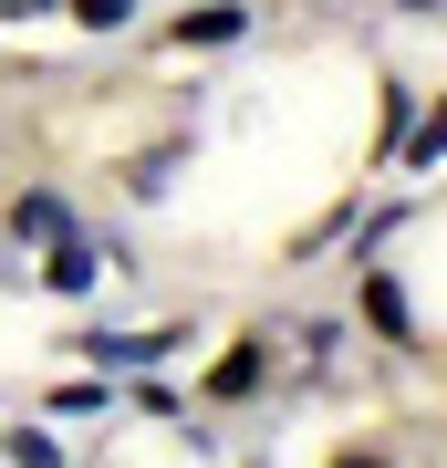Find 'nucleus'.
I'll return each instance as SVG.
<instances>
[{"label": "nucleus", "instance_id": "obj_1", "mask_svg": "<svg viewBox=\"0 0 447 468\" xmlns=\"http://www.w3.org/2000/svg\"><path fill=\"white\" fill-rule=\"evenodd\" d=\"M166 344H177V334H94L83 354H94V365H156Z\"/></svg>", "mask_w": 447, "mask_h": 468}, {"label": "nucleus", "instance_id": "obj_2", "mask_svg": "<svg viewBox=\"0 0 447 468\" xmlns=\"http://www.w3.org/2000/svg\"><path fill=\"white\" fill-rule=\"evenodd\" d=\"M52 292H94V250H73V239H63V250H52Z\"/></svg>", "mask_w": 447, "mask_h": 468}, {"label": "nucleus", "instance_id": "obj_3", "mask_svg": "<svg viewBox=\"0 0 447 468\" xmlns=\"http://www.w3.org/2000/svg\"><path fill=\"white\" fill-rule=\"evenodd\" d=\"M187 42H239V11H229V0H218V11H198V21H187Z\"/></svg>", "mask_w": 447, "mask_h": 468}, {"label": "nucleus", "instance_id": "obj_4", "mask_svg": "<svg viewBox=\"0 0 447 468\" xmlns=\"http://www.w3.org/2000/svg\"><path fill=\"white\" fill-rule=\"evenodd\" d=\"M11 458H21V468H63V448H52V437H32V427H11Z\"/></svg>", "mask_w": 447, "mask_h": 468}, {"label": "nucleus", "instance_id": "obj_5", "mask_svg": "<svg viewBox=\"0 0 447 468\" xmlns=\"http://www.w3.org/2000/svg\"><path fill=\"white\" fill-rule=\"evenodd\" d=\"M416 156H427V167H437V156H447V104H437L427 125H416Z\"/></svg>", "mask_w": 447, "mask_h": 468}, {"label": "nucleus", "instance_id": "obj_6", "mask_svg": "<svg viewBox=\"0 0 447 468\" xmlns=\"http://www.w3.org/2000/svg\"><path fill=\"white\" fill-rule=\"evenodd\" d=\"M73 11L94 21V32H115V21H125V0H73Z\"/></svg>", "mask_w": 447, "mask_h": 468}, {"label": "nucleus", "instance_id": "obj_7", "mask_svg": "<svg viewBox=\"0 0 447 468\" xmlns=\"http://www.w3.org/2000/svg\"><path fill=\"white\" fill-rule=\"evenodd\" d=\"M344 468H385V458H344Z\"/></svg>", "mask_w": 447, "mask_h": 468}]
</instances>
